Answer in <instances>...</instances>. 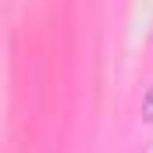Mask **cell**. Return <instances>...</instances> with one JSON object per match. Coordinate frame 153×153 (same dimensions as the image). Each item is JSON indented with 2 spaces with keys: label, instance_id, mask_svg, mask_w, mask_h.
<instances>
[{
  "label": "cell",
  "instance_id": "1",
  "mask_svg": "<svg viewBox=\"0 0 153 153\" xmlns=\"http://www.w3.org/2000/svg\"><path fill=\"white\" fill-rule=\"evenodd\" d=\"M143 117H146V121H153V85H150V93L143 96Z\"/></svg>",
  "mask_w": 153,
  "mask_h": 153
}]
</instances>
